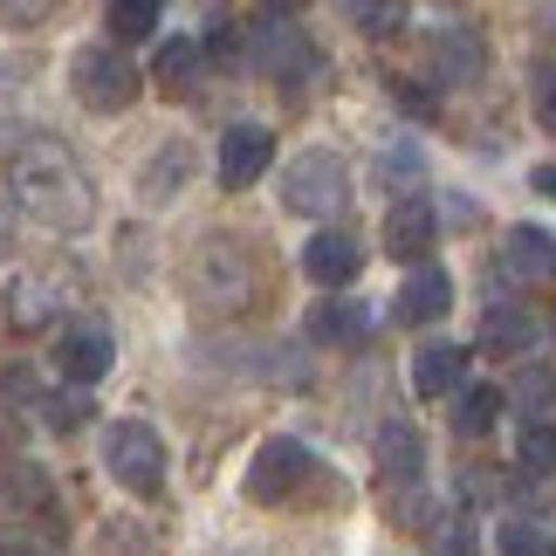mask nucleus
I'll use <instances>...</instances> for the list:
<instances>
[{"label": "nucleus", "instance_id": "18", "mask_svg": "<svg viewBox=\"0 0 556 556\" xmlns=\"http://www.w3.org/2000/svg\"><path fill=\"white\" fill-rule=\"evenodd\" d=\"M529 344H536V316H529V309L495 303L481 316V351L488 357H529Z\"/></svg>", "mask_w": 556, "mask_h": 556}, {"label": "nucleus", "instance_id": "13", "mask_svg": "<svg viewBox=\"0 0 556 556\" xmlns=\"http://www.w3.org/2000/svg\"><path fill=\"white\" fill-rule=\"evenodd\" d=\"M426 62L440 83H481L488 76V41L475 28H433L426 35Z\"/></svg>", "mask_w": 556, "mask_h": 556}, {"label": "nucleus", "instance_id": "17", "mask_svg": "<svg viewBox=\"0 0 556 556\" xmlns=\"http://www.w3.org/2000/svg\"><path fill=\"white\" fill-rule=\"evenodd\" d=\"M502 268L516 275V282H549L556 275V233L549 227H516L502 248Z\"/></svg>", "mask_w": 556, "mask_h": 556}, {"label": "nucleus", "instance_id": "3", "mask_svg": "<svg viewBox=\"0 0 556 556\" xmlns=\"http://www.w3.org/2000/svg\"><path fill=\"white\" fill-rule=\"evenodd\" d=\"M138 70H131V55L117 49V41H90V49H76L70 55V90L83 111H97V117H117V111H131L138 103Z\"/></svg>", "mask_w": 556, "mask_h": 556}, {"label": "nucleus", "instance_id": "7", "mask_svg": "<svg viewBox=\"0 0 556 556\" xmlns=\"http://www.w3.org/2000/svg\"><path fill=\"white\" fill-rule=\"evenodd\" d=\"M309 475H316V454H309L303 440L275 433V440L254 446V460H248L241 488H248V502H289V495H295V488H303Z\"/></svg>", "mask_w": 556, "mask_h": 556}, {"label": "nucleus", "instance_id": "15", "mask_svg": "<svg viewBox=\"0 0 556 556\" xmlns=\"http://www.w3.org/2000/svg\"><path fill=\"white\" fill-rule=\"evenodd\" d=\"M186 179H192V144L186 138H165L152 159H144V173H138V200L144 206H173L179 192H186Z\"/></svg>", "mask_w": 556, "mask_h": 556}, {"label": "nucleus", "instance_id": "1", "mask_svg": "<svg viewBox=\"0 0 556 556\" xmlns=\"http://www.w3.org/2000/svg\"><path fill=\"white\" fill-rule=\"evenodd\" d=\"M8 192H14V206L49 233H83L97 220V186L62 144H28V152H14Z\"/></svg>", "mask_w": 556, "mask_h": 556}, {"label": "nucleus", "instance_id": "8", "mask_svg": "<svg viewBox=\"0 0 556 556\" xmlns=\"http://www.w3.org/2000/svg\"><path fill=\"white\" fill-rule=\"evenodd\" d=\"M248 62L295 90L303 76H316V62H324V55L309 49V35H303V28H289V21H262V28L248 35Z\"/></svg>", "mask_w": 556, "mask_h": 556}, {"label": "nucleus", "instance_id": "35", "mask_svg": "<svg viewBox=\"0 0 556 556\" xmlns=\"http://www.w3.org/2000/svg\"><path fill=\"white\" fill-rule=\"evenodd\" d=\"M529 186H536L543 200H556V165H536V173H529Z\"/></svg>", "mask_w": 556, "mask_h": 556}, {"label": "nucleus", "instance_id": "29", "mask_svg": "<svg viewBox=\"0 0 556 556\" xmlns=\"http://www.w3.org/2000/svg\"><path fill=\"white\" fill-rule=\"evenodd\" d=\"M529 111H536V124L556 138V62H536V70H529Z\"/></svg>", "mask_w": 556, "mask_h": 556}, {"label": "nucleus", "instance_id": "30", "mask_svg": "<svg viewBox=\"0 0 556 556\" xmlns=\"http://www.w3.org/2000/svg\"><path fill=\"white\" fill-rule=\"evenodd\" d=\"M41 413H49L55 433H76V426L90 419V399H83V392H62V399H41Z\"/></svg>", "mask_w": 556, "mask_h": 556}, {"label": "nucleus", "instance_id": "38", "mask_svg": "<svg viewBox=\"0 0 556 556\" xmlns=\"http://www.w3.org/2000/svg\"><path fill=\"white\" fill-rule=\"evenodd\" d=\"M262 8H268V14H295V8H303V0H262Z\"/></svg>", "mask_w": 556, "mask_h": 556}, {"label": "nucleus", "instance_id": "28", "mask_svg": "<svg viewBox=\"0 0 556 556\" xmlns=\"http://www.w3.org/2000/svg\"><path fill=\"white\" fill-rule=\"evenodd\" d=\"M549 399H556V378H549L543 365H522V378H516V405L529 413V426L549 413Z\"/></svg>", "mask_w": 556, "mask_h": 556}, {"label": "nucleus", "instance_id": "14", "mask_svg": "<svg viewBox=\"0 0 556 556\" xmlns=\"http://www.w3.org/2000/svg\"><path fill=\"white\" fill-rule=\"evenodd\" d=\"M357 268H365V248H357V233L324 227V233L303 248V275H309L316 289H344V282H357Z\"/></svg>", "mask_w": 556, "mask_h": 556}, {"label": "nucleus", "instance_id": "31", "mask_svg": "<svg viewBox=\"0 0 556 556\" xmlns=\"http://www.w3.org/2000/svg\"><path fill=\"white\" fill-rule=\"evenodd\" d=\"M103 549H111V556H152L159 536H152V529H124V522H111V529H103Z\"/></svg>", "mask_w": 556, "mask_h": 556}, {"label": "nucleus", "instance_id": "34", "mask_svg": "<svg viewBox=\"0 0 556 556\" xmlns=\"http://www.w3.org/2000/svg\"><path fill=\"white\" fill-rule=\"evenodd\" d=\"M392 97H399V111H413V117H433V97L405 90V83H392Z\"/></svg>", "mask_w": 556, "mask_h": 556}, {"label": "nucleus", "instance_id": "9", "mask_svg": "<svg viewBox=\"0 0 556 556\" xmlns=\"http://www.w3.org/2000/svg\"><path fill=\"white\" fill-rule=\"evenodd\" d=\"M111 357H117V344H111V330L97 324V316H83V324H70L55 337V371L76 384V392H90V384L111 371Z\"/></svg>", "mask_w": 556, "mask_h": 556}, {"label": "nucleus", "instance_id": "20", "mask_svg": "<svg viewBox=\"0 0 556 556\" xmlns=\"http://www.w3.org/2000/svg\"><path fill=\"white\" fill-rule=\"evenodd\" d=\"M200 70H206L200 41H165L159 62H152V83H159L165 97H192V90H200Z\"/></svg>", "mask_w": 556, "mask_h": 556}, {"label": "nucleus", "instance_id": "33", "mask_svg": "<svg viewBox=\"0 0 556 556\" xmlns=\"http://www.w3.org/2000/svg\"><path fill=\"white\" fill-rule=\"evenodd\" d=\"M384 179H419V152H413V144H405V152H392V159H384Z\"/></svg>", "mask_w": 556, "mask_h": 556}, {"label": "nucleus", "instance_id": "16", "mask_svg": "<svg viewBox=\"0 0 556 556\" xmlns=\"http://www.w3.org/2000/svg\"><path fill=\"white\" fill-rule=\"evenodd\" d=\"M378 475H384V488H419V475H426L419 426H405V419L378 426Z\"/></svg>", "mask_w": 556, "mask_h": 556}, {"label": "nucleus", "instance_id": "19", "mask_svg": "<svg viewBox=\"0 0 556 556\" xmlns=\"http://www.w3.org/2000/svg\"><path fill=\"white\" fill-rule=\"evenodd\" d=\"M460 378H467V351H460V344H426V351L413 357V392H419V399L460 392Z\"/></svg>", "mask_w": 556, "mask_h": 556}, {"label": "nucleus", "instance_id": "5", "mask_svg": "<svg viewBox=\"0 0 556 556\" xmlns=\"http://www.w3.org/2000/svg\"><path fill=\"white\" fill-rule=\"evenodd\" d=\"M103 467L124 495H159L165 488V440L144 419H117L103 426Z\"/></svg>", "mask_w": 556, "mask_h": 556}, {"label": "nucleus", "instance_id": "32", "mask_svg": "<svg viewBox=\"0 0 556 556\" xmlns=\"http://www.w3.org/2000/svg\"><path fill=\"white\" fill-rule=\"evenodd\" d=\"M55 14V0H0V21L8 28H35V21H49Z\"/></svg>", "mask_w": 556, "mask_h": 556}, {"label": "nucleus", "instance_id": "21", "mask_svg": "<svg viewBox=\"0 0 556 556\" xmlns=\"http://www.w3.org/2000/svg\"><path fill=\"white\" fill-rule=\"evenodd\" d=\"M303 330L316 337V344H365V337H371V309L365 303H316Z\"/></svg>", "mask_w": 556, "mask_h": 556}, {"label": "nucleus", "instance_id": "6", "mask_svg": "<svg viewBox=\"0 0 556 556\" xmlns=\"http://www.w3.org/2000/svg\"><path fill=\"white\" fill-rule=\"evenodd\" d=\"M83 303V268H70V262H49V268H28L14 282V295H8V316L21 330H49L55 316H70Z\"/></svg>", "mask_w": 556, "mask_h": 556}, {"label": "nucleus", "instance_id": "24", "mask_svg": "<svg viewBox=\"0 0 556 556\" xmlns=\"http://www.w3.org/2000/svg\"><path fill=\"white\" fill-rule=\"evenodd\" d=\"M159 8H165V0H111L103 28H111L117 41H144V35L159 28Z\"/></svg>", "mask_w": 556, "mask_h": 556}, {"label": "nucleus", "instance_id": "37", "mask_svg": "<svg viewBox=\"0 0 556 556\" xmlns=\"http://www.w3.org/2000/svg\"><path fill=\"white\" fill-rule=\"evenodd\" d=\"M0 556H55V549H41V543H0Z\"/></svg>", "mask_w": 556, "mask_h": 556}, {"label": "nucleus", "instance_id": "22", "mask_svg": "<svg viewBox=\"0 0 556 556\" xmlns=\"http://www.w3.org/2000/svg\"><path fill=\"white\" fill-rule=\"evenodd\" d=\"M0 502L28 508V516H41V522L55 516V495H49V481H41L35 460H8V467H0Z\"/></svg>", "mask_w": 556, "mask_h": 556}, {"label": "nucleus", "instance_id": "27", "mask_svg": "<svg viewBox=\"0 0 556 556\" xmlns=\"http://www.w3.org/2000/svg\"><path fill=\"white\" fill-rule=\"evenodd\" d=\"M502 556H556V536L536 522H502V536H495Z\"/></svg>", "mask_w": 556, "mask_h": 556}, {"label": "nucleus", "instance_id": "2", "mask_svg": "<svg viewBox=\"0 0 556 556\" xmlns=\"http://www.w3.org/2000/svg\"><path fill=\"white\" fill-rule=\"evenodd\" d=\"M254 248L241 233H206L200 248L186 254V295L200 316H241L254 303Z\"/></svg>", "mask_w": 556, "mask_h": 556}, {"label": "nucleus", "instance_id": "23", "mask_svg": "<svg viewBox=\"0 0 556 556\" xmlns=\"http://www.w3.org/2000/svg\"><path fill=\"white\" fill-rule=\"evenodd\" d=\"M502 392L495 384H460L454 392V433L460 440H481V433H495V419H502Z\"/></svg>", "mask_w": 556, "mask_h": 556}, {"label": "nucleus", "instance_id": "36", "mask_svg": "<svg viewBox=\"0 0 556 556\" xmlns=\"http://www.w3.org/2000/svg\"><path fill=\"white\" fill-rule=\"evenodd\" d=\"M8 248H14V206L0 200V254H8Z\"/></svg>", "mask_w": 556, "mask_h": 556}, {"label": "nucleus", "instance_id": "10", "mask_svg": "<svg viewBox=\"0 0 556 556\" xmlns=\"http://www.w3.org/2000/svg\"><path fill=\"white\" fill-rule=\"evenodd\" d=\"M440 241V213L426 192H405V200L384 213V254H399V262H426Z\"/></svg>", "mask_w": 556, "mask_h": 556}, {"label": "nucleus", "instance_id": "12", "mask_svg": "<svg viewBox=\"0 0 556 556\" xmlns=\"http://www.w3.org/2000/svg\"><path fill=\"white\" fill-rule=\"evenodd\" d=\"M268 159H275V131L268 124H233V131L220 138V186L227 192H241L268 173Z\"/></svg>", "mask_w": 556, "mask_h": 556}, {"label": "nucleus", "instance_id": "25", "mask_svg": "<svg viewBox=\"0 0 556 556\" xmlns=\"http://www.w3.org/2000/svg\"><path fill=\"white\" fill-rule=\"evenodd\" d=\"M516 460H522L536 481H549V475H556V419L522 426V440H516Z\"/></svg>", "mask_w": 556, "mask_h": 556}, {"label": "nucleus", "instance_id": "26", "mask_svg": "<svg viewBox=\"0 0 556 556\" xmlns=\"http://www.w3.org/2000/svg\"><path fill=\"white\" fill-rule=\"evenodd\" d=\"M351 21H357V35H371V41H384V35H399V21H405V8H399V0H351Z\"/></svg>", "mask_w": 556, "mask_h": 556}, {"label": "nucleus", "instance_id": "4", "mask_svg": "<svg viewBox=\"0 0 556 556\" xmlns=\"http://www.w3.org/2000/svg\"><path fill=\"white\" fill-rule=\"evenodd\" d=\"M282 206L295 220H330L351 206V165L337 152H295L282 165Z\"/></svg>", "mask_w": 556, "mask_h": 556}, {"label": "nucleus", "instance_id": "11", "mask_svg": "<svg viewBox=\"0 0 556 556\" xmlns=\"http://www.w3.org/2000/svg\"><path fill=\"white\" fill-rule=\"evenodd\" d=\"M454 309V275L433 268V262H419L413 275H405V289L392 295V316L405 330H426V324H440V316Z\"/></svg>", "mask_w": 556, "mask_h": 556}]
</instances>
